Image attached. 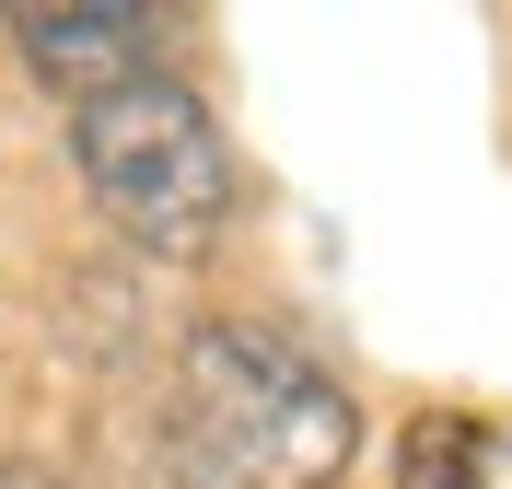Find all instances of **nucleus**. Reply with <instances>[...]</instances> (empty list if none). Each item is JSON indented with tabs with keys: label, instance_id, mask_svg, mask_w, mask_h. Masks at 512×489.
Segmentation results:
<instances>
[{
	"label": "nucleus",
	"instance_id": "obj_3",
	"mask_svg": "<svg viewBox=\"0 0 512 489\" xmlns=\"http://www.w3.org/2000/svg\"><path fill=\"white\" fill-rule=\"evenodd\" d=\"M0 24H12V47H24L35 82H59L70 105H105V94H128V82H152L175 12H152V0H12Z\"/></svg>",
	"mask_w": 512,
	"mask_h": 489
},
{
	"label": "nucleus",
	"instance_id": "obj_1",
	"mask_svg": "<svg viewBox=\"0 0 512 489\" xmlns=\"http://www.w3.org/2000/svg\"><path fill=\"white\" fill-rule=\"evenodd\" d=\"M175 489H326L350 466L361 420L315 350H291L280 326H198L163 396Z\"/></svg>",
	"mask_w": 512,
	"mask_h": 489
},
{
	"label": "nucleus",
	"instance_id": "obj_2",
	"mask_svg": "<svg viewBox=\"0 0 512 489\" xmlns=\"http://www.w3.org/2000/svg\"><path fill=\"white\" fill-rule=\"evenodd\" d=\"M70 152H82V187L94 210L140 245V257H210L233 222V152L210 129V105L187 82H128V94L82 105L70 117Z\"/></svg>",
	"mask_w": 512,
	"mask_h": 489
},
{
	"label": "nucleus",
	"instance_id": "obj_4",
	"mask_svg": "<svg viewBox=\"0 0 512 489\" xmlns=\"http://www.w3.org/2000/svg\"><path fill=\"white\" fill-rule=\"evenodd\" d=\"M396 489H512V431L501 420H419L396 443Z\"/></svg>",
	"mask_w": 512,
	"mask_h": 489
},
{
	"label": "nucleus",
	"instance_id": "obj_5",
	"mask_svg": "<svg viewBox=\"0 0 512 489\" xmlns=\"http://www.w3.org/2000/svg\"><path fill=\"white\" fill-rule=\"evenodd\" d=\"M0 489H70L59 466H0Z\"/></svg>",
	"mask_w": 512,
	"mask_h": 489
}]
</instances>
